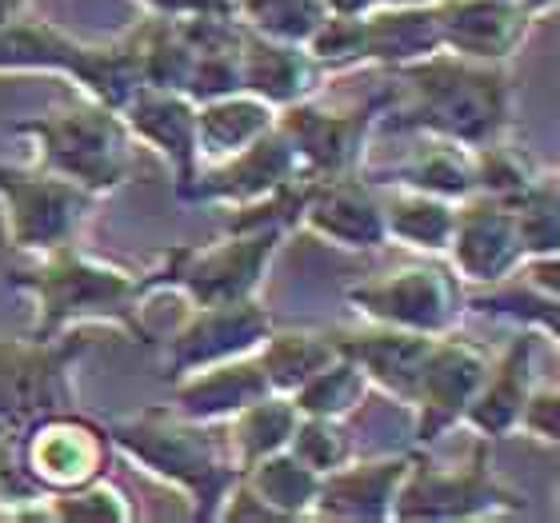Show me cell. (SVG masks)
Returning a JSON list of instances; mask_svg holds the SVG:
<instances>
[{
    "instance_id": "1",
    "label": "cell",
    "mask_w": 560,
    "mask_h": 523,
    "mask_svg": "<svg viewBox=\"0 0 560 523\" xmlns=\"http://www.w3.org/2000/svg\"><path fill=\"white\" fill-rule=\"evenodd\" d=\"M381 124L393 132L453 140L468 152L489 148L513 132V81L504 64H485L441 48L417 64L393 69Z\"/></svg>"
},
{
    "instance_id": "2",
    "label": "cell",
    "mask_w": 560,
    "mask_h": 523,
    "mask_svg": "<svg viewBox=\"0 0 560 523\" xmlns=\"http://www.w3.org/2000/svg\"><path fill=\"white\" fill-rule=\"evenodd\" d=\"M89 340L65 332L57 340L0 336V515L52 520L48 496L28 479L24 436L36 419L77 407V364Z\"/></svg>"
},
{
    "instance_id": "3",
    "label": "cell",
    "mask_w": 560,
    "mask_h": 523,
    "mask_svg": "<svg viewBox=\"0 0 560 523\" xmlns=\"http://www.w3.org/2000/svg\"><path fill=\"white\" fill-rule=\"evenodd\" d=\"M9 284L24 292L36 308L28 328L33 340H57L89 324L117 328L137 344H152L144 328V304L152 300L149 276L120 268L113 260L89 257L77 245H65L28 268L12 272Z\"/></svg>"
},
{
    "instance_id": "4",
    "label": "cell",
    "mask_w": 560,
    "mask_h": 523,
    "mask_svg": "<svg viewBox=\"0 0 560 523\" xmlns=\"http://www.w3.org/2000/svg\"><path fill=\"white\" fill-rule=\"evenodd\" d=\"M113 443L140 472L161 479L164 488L180 491L192 508V520H217L224 496L241 479V467L229 455V440L217 424H200L164 407H140L113 424Z\"/></svg>"
},
{
    "instance_id": "5",
    "label": "cell",
    "mask_w": 560,
    "mask_h": 523,
    "mask_svg": "<svg viewBox=\"0 0 560 523\" xmlns=\"http://www.w3.org/2000/svg\"><path fill=\"white\" fill-rule=\"evenodd\" d=\"M9 132L33 144L40 168L89 188L96 200L137 176V136L117 108L96 105L89 96L12 120Z\"/></svg>"
},
{
    "instance_id": "6",
    "label": "cell",
    "mask_w": 560,
    "mask_h": 523,
    "mask_svg": "<svg viewBox=\"0 0 560 523\" xmlns=\"http://www.w3.org/2000/svg\"><path fill=\"white\" fill-rule=\"evenodd\" d=\"M9 72L69 76L89 100L117 108V112H125L132 96L144 88L137 36L89 45L81 36L65 33L40 16H28V12L0 24V76H9Z\"/></svg>"
},
{
    "instance_id": "7",
    "label": "cell",
    "mask_w": 560,
    "mask_h": 523,
    "mask_svg": "<svg viewBox=\"0 0 560 523\" xmlns=\"http://www.w3.org/2000/svg\"><path fill=\"white\" fill-rule=\"evenodd\" d=\"M289 228H224L212 245H176L161 257V264L144 272L149 292H176L188 308L257 296Z\"/></svg>"
},
{
    "instance_id": "8",
    "label": "cell",
    "mask_w": 560,
    "mask_h": 523,
    "mask_svg": "<svg viewBox=\"0 0 560 523\" xmlns=\"http://www.w3.org/2000/svg\"><path fill=\"white\" fill-rule=\"evenodd\" d=\"M528 508L525 491L509 488L489 460V440H477L465 464H432L412 455V467L400 484L393 520L400 523H468L521 515Z\"/></svg>"
},
{
    "instance_id": "9",
    "label": "cell",
    "mask_w": 560,
    "mask_h": 523,
    "mask_svg": "<svg viewBox=\"0 0 560 523\" xmlns=\"http://www.w3.org/2000/svg\"><path fill=\"white\" fill-rule=\"evenodd\" d=\"M345 300L369 324L420 332V336L456 332L460 316L468 312L465 280L456 276L453 264H441V260L432 257L388 268V272H376V276L352 284L345 292Z\"/></svg>"
},
{
    "instance_id": "10",
    "label": "cell",
    "mask_w": 560,
    "mask_h": 523,
    "mask_svg": "<svg viewBox=\"0 0 560 523\" xmlns=\"http://www.w3.org/2000/svg\"><path fill=\"white\" fill-rule=\"evenodd\" d=\"M96 197L48 168L0 161V221L12 252L36 260L65 245H77Z\"/></svg>"
},
{
    "instance_id": "11",
    "label": "cell",
    "mask_w": 560,
    "mask_h": 523,
    "mask_svg": "<svg viewBox=\"0 0 560 523\" xmlns=\"http://www.w3.org/2000/svg\"><path fill=\"white\" fill-rule=\"evenodd\" d=\"M385 93L364 105H320L316 96L277 112V129L289 136L304 176H345L364 173L369 140L381 129Z\"/></svg>"
},
{
    "instance_id": "12",
    "label": "cell",
    "mask_w": 560,
    "mask_h": 523,
    "mask_svg": "<svg viewBox=\"0 0 560 523\" xmlns=\"http://www.w3.org/2000/svg\"><path fill=\"white\" fill-rule=\"evenodd\" d=\"M113 452H117L113 431L93 416H84L81 407H65L36 419L24 436V467L45 496L101 479L113 464Z\"/></svg>"
},
{
    "instance_id": "13",
    "label": "cell",
    "mask_w": 560,
    "mask_h": 523,
    "mask_svg": "<svg viewBox=\"0 0 560 523\" xmlns=\"http://www.w3.org/2000/svg\"><path fill=\"white\" fill-rule=\"evenodd\" d=\"M272 328H277V320H272V312L257 296L188 308L180 328L168 336L164 372H168V380H180V376L212 368V364L253 356L269 340Z\"/></svg>"
},
{
    "instance_id": "14",
    "label": "cell",
    "mask_w": 560,
    "mask_h": 523,
    "mask_svg": "<svg viewBox=\"0 0 560 523\" xmlns=\"http://www.w3.org/2000/svg\"><path fill=\"white\" fill-rule=\"evenodd\" d=\"M489 352L472 344V340H460L456 332H444V336L432 340V352L424 360V372H420L417 395H412V436H417L420 448H432V443L448 436L453 428H460L468 416V404L477 395L480 380L489 372Z\"/></svg>"
},
{
    "instance_id": "15",
    "label": "cell",
    "mask_w": 560,
    "mask_h": 523,
    "mask_svg": "<svg viewBox=\"0 0 560 523\" xmlns=\"http://www.w3.org/2000/svg\"><path fill=\"white\" fill-rule=\"evenodd\" d=\"M301 228L345 252H376L388 245L385 200L369 173L308 176L301 204Z\"/></svg>"
},
{
    "instance_id": "16",
    "label": "cell",
    "mask_w": 560,
    "mask_h": 523,
    "mask_svg": "<svg viewBox=\"0 0 560 523\" xmlns=\"http://www.w3.org/2000/svg\"><path fill=\"white\" fill-rule=\"evenodd\" d=\"M448 264L468 288H492L513 280L525 268V245L516 228L513 204L472 192L456 204V228L448 240Z\"/></svg>"
},
{
    "instance_id": "17",
    "label": "cell",
    "mask_w": 560,
    "mask_h": 523,
    "mask_svg": "<svg viewBox=\"0 0 560 523\" xmlns=\"http://www.w3.org/2000/svg\"><path fill=\"white\" fill-rule=\"evenodd\" d=\"M301 173V161L292 152L289 136L280 129L265 132L260 140H253L248 148L212 161L209 168L200 164L197 180L185 188L180 204H221V209H241L253 200H265L272 192H280L284 185H292Z\"/></svg>"
},
{
    "instance_id": "18",
    "label": "cell",
    "mask_w": 560,
    "mask_h": 523,
    "mask_svg": "<svg viewBox=\"0 0 560 523\" xmlns=\"http://www.w3.org/2000/svg\"><path fill=\"white\" fill-rule=\"evenodd\" d=\"M412 455H373V460H357L340 464L337 472L320 476V496H316L313 520L332 523H388L397 508L400 484L409 476Z\"/></svg>"
},
{
    "instance_id": "19",
    "label": "cell",
    "mask_w": 560,
    "mask_h": 523,
    "mask_svg": "<svg viewBox=\"0 0 560 523\" xmlns=\"http://www.w3.org/2000/svg\"><path fill=\"white\" fill-rule=\"evenodd\" d=\"M137 144L152 148L173 173L176 200L200 173V144H197V100L173 88H140L132 105L120 112Z\"/></svg>"
},
{
    "instance_id": "20",
    "label": "cell",
    "mask_w": 560,
    "mask_h": 523,
    "mask_svg": "<svg viewBox=\"0 0 560 523\" xmlns=\"http://www.w3.org/2000/svg\"><path fill=\"white\" fill-rule=\"evenodd\" d=\"M444 52L509 64L525 48L537 16L516 0H436Z\"/></svg>"
},
{
    "instance_id": "21",
    "label": "cell",
    "mask_w": 560,
    "mask_h": 523,
    "mask_svg": "<svg viewBox=\"0 0 560 523\" xmlns=\"http://www.w3.org/2000/svg\"><path fill=\"white\" fill-rule=\"evenodd\" d=\"M533 368H537V332L516 328V336L489 360V372L468 404L465 428L477 431L480 440H509L513 431H521L525 404L537 388Z\"/></svg>"
},
{
    "instance_id": "22",
    "label": "cell",
    "mask_w": 560,
    "mask_h": 523,
    "mask_svg": "<svg viewBox=\"0 0 560 523\" xmlns=\"http://www.w3.org/2000/svg\"><path fill=\"white\" fill-rule=\"evenodd\" d=\"M436 336H420V332H400V328H364V332H337L340 356H349L364 376L369 388L385 392L400 407H412L420 372L432 352Z\"/></svg>"
},
{
    "instance_id": "23",
    "label": "cell",
    "mask_w": 560,
    "mask_h": 523,
    "mask_svg": "<svg viewBox=\"0 0 560 523\" xmlns=\"http://www.w3.org/2000/svg\"><path fill=\"white\" fill-rule=\"evenodd\" d=\"M241 76H245V93L260 96L265 105H272L280 112V108L301 105V100L320 93V81L328 72L316 64L308 45L277 40V36H260L245 28Z\"/></svg>"
},
{
    "instance_id": "24",
    "label": "cell",
    "mask_w": 560,
    "mask_h": 523,
    "mask_svg": "<svg viewBox=\"0 0 560 523\" xmlns=\"http://www.w3.org/2000/svg\"><path fill=\"white\" fill-rule=\"evenodd\" d=\"M272 388L265 380L257 352L253 356H236V360L212 364L200 372H188L180 380H173V407L185 412L188 419L200 424H229L236 412H245L248 404L265 400Z\"/></svg>"
},
{
    "instance_id": "25",
    "label": "cell",
    "mask_w": 560,
    "mask_h": 523,
    "mask_svg": "<svg viewBox=\"0 0 560 523\" xmlns=\"http://www.w3.org/2000/svg\"><path fill=\"white\" fill-rule=\"evenodd\" d=\"M441 16L432 4H388L364 16V60L381 69H405L441 52Z\"/></svg>"
},
{
    "instance_id": "26",
    "label": "cell",
    "mask_w": 560,
    "mask_h": 523,
    "mask_svg": "<svg viewBox=\"0 0 560 523\" xmlns=\"http://www.w3.org/2000/svg\"><path fill=\"white\" fill-rule=\"evenodd\" d=\"M369 180L373 185L417 188V192L460 204L477 192V164H472V152L453 144V140L424 136V144L412 156H405L393 168H376V173H369Z\"/></svg>"
},
{
    "instance_id": "27",
    "label": "cell",
    "mask_w": 560,
    "mask_h": 523,
    "mask_svg": "<svg viewBox=\"0 0 560 523\" xmlns=\"http://www.w3.org/2000/svg\"><path fill=\"white\" fill-rule=\"evenodd\" d=\"M277 129V108L265 105L253 93H229L217 100L197 105V144H200V164L224 161L233 152L248 148L253 140Z\"/></svg>"
},
{
    "instance_id": "28",
    "label": "cell",
    "mask_w": 560,
    "mask_h": 523,
    "mask_svg": "<svg viewBox=\"0 0 560 523\" xmlns=\"http://www.w3.org/2000/svg\"><path fill=\"white\" fill-rule=\"evenodd\" d=\"M385 200V233L393 245H405L424 257H444L456 228V204L453 200L429 197L417 188L381 185Z\"/></svg>"
},
{
    "instance_id": "29",
    "label": "cell",
    "mask_w": 560,
    "mask_h": 523,
    "mask_svg": "<svg viewBox=\"0 0 560 523\" xmlns=\"http://www.w3.org/2000/svg\"><path fill=\"white\" fill-rule=\"evenodd\" d=\"M337 356V332H316V328H272L269 340L257 348L265 380L280 395H292L301 384H308Z\"/></svg>"
},
{
    "instance_id": "30",
    "label": "cell",
    "mask_w": 560,
    "mask_h": 523,
    "mask_svg": "<svg viewBox=\"0 0 560 523\" xmlns=\"http://www.w3.org/2000/svg\"><path fill=\"white\" fill-rule=\"evenodd\" d=\"M296 419H301V412L292 404V395H280V392H269L265 400L248 404L245 412H236L224 424V440H229L233 464L245 472V467H253L265 455L284 452L292 431H296Z\"/></svg>"
},
{
    "instance_id": "31",
    "label": "cell",
    "mask_w": 560,
    "mask_h": 523,
    "mask_svg": "<svg viewBox=\"0 0 560 523\" xmlns=\"http://www.w3.org/2000/svg\"><path fill=\"white\" fill-rule=\"evenodd\" d=\"M241 479L257 491L260 500L269 503L272 515H277L280 523L284 520H313L316 496H320V476H316L308 464H301L289 448H284V452L265 455V460H257L253 467H245Z\"/></svg>"
},
{
    "instance_id": "32",
    "label": "cell",
    "mask_w": 560,
    "mask_h": 523,
    "mask_svg": "<svg viewBox=\"0 0 560 523\" xmlns=\"http://www.w3.org/2000/svg\"><path fill=\"white\" fill-rule=\"evenodd\" d=\"M468 308L480 316H492V320H504L513 328H528L537 336H549L560 348V296L557 292H545L528 280L513 276L504 284H492V288H477L468 296Z\"/></svg>"
},
{
    "instance_id": "33",
    "label": "cell",
    "mask_w": 560,
    "mask_h": 523,
    "mask_svg": "<svg viewBox=\"0 0 560 523\" xmlns=\"http://www.w3.org/2000/svg\"><path fill=\"white\" fill-rule=\"evenodd\" d=\"M132 36H137L144 88H173V93H185L197 52H192L185 28H180V16H149Z\"/></svg>"
},
{
    "instance_id": "34",
    "label": "cell",
    "mask_w": 560,
    "mask_h": 523,
    "mask_svg": "<svg viewBox=\"0 0 560 523\" xmlns=\"http://www.w3.org/2000/svg\"><path fill=\"white\" fill-rule=\"evenodd\" d=\"M369 395V376L349 360V356H337V360L320 368V372L292 392V404L301 416H328V419H349L357 407L364 404Z\"/></svg>"
},
{
    "instance_id": "35",
    "label": "cell",
    "mask_w": 560,
    "mask_h": 523,
    "mask_svg": "<svg viewBox=\"0 0 560 523\" xmlns=\"http://www.w3.org/2000/svg\"><path fill=\"white\" fill-rule=\"evenodd\" d=\"M233 16L248 33L304 45L328 16V0H233Z\"/></svg>"
},
{
    "instance_id": "36",
    "label": "cell",
    "mask_w": 560,
    "mask_h": 523,
    "mask_svg": "<svg viewBox=\"0 0 560 523\" xmlns=\"http://www.w3.org/2000/svg\"><path fill=\"white\" fill-rule=\"evenodd\" d=\"M513 216L521 228L525 257H557L560 252V192L552 176H540L537 185L513 200Z\"/></svg>"
},
{
    "instance_id": "37",
    "label": "cell",
    "mask_w": 560,
    "mask_h": 523,
    "mask_svg": "<svg viewBox=\"0 0 560 523\" xmlns=\"http://www.w3.org/2000/svg\"><path fill=\"white\" fill-rule=\"evenodd\" d=\"M48 512L60 523H125L137 515L129 496H125L108 476L93 479V484H81V488H72V491L48 496Z\"/></svg>"
},
{
    "instance_id": "38",
    "label": "cell",
    "mask_w": 560,
    "mask_h": 523,
    "mask_svg": "<svg viewBox=\"0 0 560 523\" xmlns=\"http://www.w3.org/2000/svg\"><path fill=\"white\" fill-rule=\"evenodd\" d=\"M472 164H477V192L504 200V204H513L521 192H528L540 180L533 161L521 148H513L509 140H497L489 148H477L472 152Z\"/></svg>"
},
{
    "instance_id": "39",
    "label": "cell",
    "mask_w": 560,
    "mask_h": 523,
    "mask_svg": "<svg viewBox=\"0 0 560 523\" xmlns=\"http://www.w3.org/2000/svg\"><path fill=\"white\" fill-rule=\"evenodd\" d=\"M289 452L301 464L313 467L316 476H328V472H337L340 464L352 460V431L345 428V419L301 416L289 440Z\"/></svg>"
},
{
    "instance_id": "40",
    "label": "cell",
    "mask_w": 560,
    "mask_h": 523,
    "mask_svg": "<svg viewBox=\"0 0 560 523\" xmlns=\"http://www.w3.org/2000/svg\"><path fill=\"white\" fill-rule=\"evenodd\" d=\"M316 64L325 72H345L364 60V16H345V12H328L325 21L316 24V33L304 40Z\"/></svg>"
},
{
    "instance_id": "41",
    "label": "cell",
    "mask_w": 560,
    "mask_h": 523,
    "mask_svg": "<svg viewBox=\"0 0 560 523\" xmlns=\"http://www.w3.org/2000/svg\"><path fill=\"white\" fill-rule=\"evenodd\" d=\"M241 48H205L192 57V72H188V84H185V96L188 100H217V96H229V93H241L245 88V76H241Z\"/></svg>"
},
{
    "instance_id": "42",
    "label": "cell",
    "mask_w": 560,
    "mask_h": 523,
    "mask_svg": "<svg viewBox=\"0 0 560 523\" xmlns=\"http://www.w3.org/2000/svg\"><path fill=\"white\" fill-rule=\"evenodd\" d=\"M521 431H525L528 440L560 448V384L533 388L525 416H521Z\"/></svg>"
},
{
    "instance_id": "43",
    "label": "cell",
    "mask_w": 560,
    "mask_h": 523,
    "mask_svg": "<svg viewBox=\"0 0 560 523\" xmlns=\"http://www.w3.org/2000/svg\"><path fill=\"white\" fill-rule=\"evenodd\" d=\"M149 16H197V12H233V0H137Z\"/></svg>"
},
{
    "instance_id": "44",
    "label": "cell",
    "mask_w": 560,
    "mask_h": 523,
    "mask_svg": "<svg viewBox=\"0 0 560 523\" xmlns=\"http://www.w3.org/2000/svg\"><path fill=\"white\" fill-rule=\"evenodd\" d=\"M516 276L528 280V284H537V288H545V292H557V296H560V252H557V257L525 260V268H521Z\"/></svg>"
},
{
    "instance_id": "45",
    "label": "cell",
    "mask_w": 560,
    "mask_h": 523,
    "mask_svg": "<svg viewBox=\"0 0 560 523\" xmlns=\"http://www.w3.org/2000/svg\"><path fill=\"white\" fill-rule=\"evenodd\" d=\"M516 4L533 12L537 21H540V16H549V12H560V0H516Z\"/></svg>"
},
{
    "instance_id": "46",
    "label": "cell",
    "mask_w": 560,
    "mask_h": 523,
    "mask_svg": "<svg viewBox=\"0 0 560 523\" xmlns=\"http://www.w3.org/2000/svg\"><path fill=\"white\" fill-rule=\"evenodd\" d=\"M28 0H0V24H9L12 16H21Z\"/></svg>"
},
{
    "instance_id": "47",
    "label": "cell",
    "mask_w": 560,
    "mask_h": 523,
    "mask_svg": "<svg viewBox=\"0 0 560 523\" xmlns=\"http://www.w3.org/2000/svg\"><path fill=\"white\" fill-rule=\"evenodd\" d=\"M388 4H432V0H381V9H388Z\"/></svg>"
},
{
    "instance_id": "48",
    "label": "cell",
    "mask_w": 560,
    "mask_h": 523,
    "mask_svg": "<svg viewBox=\"0 0 560 523\" xmlns=\"http://www.w3.org/2000/svg\"><path fill=\"white\" fill-rule=\"evenodd\" d=\"M552 185H557V192H560V168H557V173H552Z\"/></svg>"
},
{
    "instance_id": "49",
    "label": "cell",
    "mask_w": 560,
    "mask_h": 523,
    "mask_svg": "<svg viewBox=\"0 0 560 523\" xmlns=\"http://www.w3.org/2000/svg\"><path fill=\"white\" fill-rule=\"evenodd\" d=\"M557 503H560V472H557Z\"/></svg>"
}]
</instances>
